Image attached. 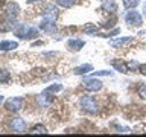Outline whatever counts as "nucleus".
I'll list each match as a JSON object with an SVG mask.
<instances>
[{
    "mask_svg": "<svg viewBox=\"0 0 146 137\" xmlns=\"http://www.w3.org/2000/svg\"><path fill=\"white\" fill-rule=\"evenodd\" d=\"M9 78H11V73L5 68H0V82H8Z\"/></svg>",
    "mask_w": 146,
    "mask_h": 137,
    "instance_id": "18",
    "label": "nucleus"
},
{
    "mask_svg": "<svg viewBox=\"0 0 146 137\" xmlns=\"http://www.w3.org/2000/svg\"><path fill=\"white\" fill-rule=\"evenodd\" d=\"M91 70H93V66H91V64H82V66L76 67L75 70H73V73H75V75H87V73H90Z\"/></svg>",
    "mask_w": 146,
    "mask_h": 137,
    "instance_id": "13",
    "label": "nucleus"
},
{
    "mask_svg": "<svg viewBox=\"0 0 146 137\" xmlns=\"http://www.w3.org/2000/svg\"><path fill=\"white\" fill-rule=\"evenodd\" d=\"M79 105H81V108L84 110V111L91 113V114H96L98 110H99L96 99L91 98V96H82V98L79 99Z\"/></svg>",
    "mask_w": 146,
    "mask_h": 137,
    "instance_id": "2",
    "label": "nucleus"
},
{
    "mask_svg": "<svg viewBox=\"0 0 146 137\" xmlns=\"http://www.w3.org/2000/svg\"><path fill=\"white\" fill-rule=\"evenodd\" d=\"M18 43L17 41H9V40H5V41H0V50L6 52V50H14L17 49Z\"/></svg>",
    "mask_w": 146,
    "mask_h": 137,
    "instance_id": "11",
    "label": "nucleus"
},
{
    "mask_svg": "<svg viewBox=\"0 0 146 137\" xmlns=\"http://www.w3.org/2000/svg\"><path fill=\"white\" fill-rule=\"evenodd\" d=\"M31 132H34V134H46L47 130H46L43 125H38V126H34V130H32Z\"/></svg>",
    "mask_w": 146,
    "mask_h": 137,
    "instance_id": "22",
    "label": "nucleus"
},
{
    "mask_svg": "<svg viewBox=\"0 0 146 137\" xmlns=\"http://www.w3.org/2000/svg\"><path fill=\"white\" fill-rule=\"evenodd\" d=\"M102 9L108 12H116L117 11V3L114 0H104L102 2Z\"/></svg>",
    "mask_w": 146,
    "mask_h": 137,
    "instance_id": "12",
    "label": "nucleus"
},
{
    "mask_svg": "<svg viewBox=\"0 0 146 137\" xmlns=\"http://www.w3.org/2000/svg\"><path fill=\"white\" fill-rule=\"evenodd\" d=\"M85 46V43L82 40H68L67 41V47L68 50H73V52H78V50H81L82 47Z\"/></svg>",
    "mask_w": 146,
    "mask_h": 137,
    "instance_id": "9",
    "label": "nucleus"
},
{
    "mask_svg": "<svg viewBox=\"0 0 146 137\" xmlns=\"http://www.w3.org/2000/svg\"><path fill=\"white\" fill-rule=\"evenodd\" d=\"M140 3V0H123V6L126 9H132Z\"/></svg>",
    "mask_w": 146,
    "mask_h": 137,
    "instance_id": "17",
    "label": "nucleus"
},
{
    "mask_svg": "<svg viewBox=\"0 0 146 137\" xmlns=\"http://www.w3.org/2000/svg\"><path fill=\"white\" fill-rule=\"evenodd\" d=\"M75 2L76 0H56V3L62 8H72L73 5H75Z\"/></svg>",
    "mask_w": 146,
    "mask_h": 137,
    "instance_id": "19",
    "label": "nucleus"
},
{
    "mask_svg": "<svg viewBox=\"0 0 146 137\" xmlns=\"http://www.w3.org/2000/svg\"><path fill=\"white\" fill-rule=\"evenodd\" d=\"M2 102H3V96L0 94V104H2Z\"/></svg>",
    "mask_w": 146,
    "mask_h": 137,
    "instance_id": "29",
    "label": "nucleus"
},
{
    "mask_svg": "<svg viewBox=\"0 0 146 137\" xmlns=\"http://www.w3.org/2000/svg\"><path fill=\"white\" fill-rule=\"evenodd\" d=\"M119 34V29H114V31H111V32H110V34H107L108 37H114V35H117Z\"/></svg>",
    "mask_w": 146,
    "mask_h": 137,
    "instance_id": "26",
    "label": "nucleus"
},
{
    "mask_svg": "<svg viewBox=\"0 0 146 137\" xmlns=\"http://www.w3.org/2000/svg\"><path fill=\"white\" fill-rule=\"evenodd\" d=\"M11 128L15 132H25L26 122L23 120V119H12V120H11Z\"/></svg>",
    "mask_w": 146,
    "mask_h": 137,
    "instance_id": "8",
    "label": "nucleus"
},
{
    "mask_svg": "<svg viewBox=\"0 0 146 137\" xmlns=\"http://www.w3.org/2000/svg\"><path fill=\"white\" fill-rule=\"evenodd\" d=\"M111 75H113L111 70H99V72L91 73V76H94V78H98V76H111Z\"/></svg>",
    "mask_w": 146,
    "mask_h": 137,
    "instance_id": "20",
    "label": "nucleus"
},
{
    "mask_svg": "<svg viewBox=\"0 0 146 137\" xmlns=\"http://www.w3.org/2000/svg\"><path fill=\"white\" fill-rule=\"evenodd\" d=\"M143 15H145V17H146V3H145V5H143Z\"/></svg>",
    "mask_w": 146,
    "mask_h": 137,
    "instance_id": "27",
    "label": "nucleus"
},
{
    "mask_svg": "<svg viewBox=\"0 0 146 137\" xmlns=\"http://www.w3.org/2000/svg\"><path fill=\"white\" fill-rule=\"evenodd\" d=\"M34 2H38V0H27V3H34Z\"/></svg>",
    "mask_w": 146,
    "mask_h": 137,
    "instance_id": "28",
    "label": "nucleus"
},
{
    "mask_svg": "<svg viewBox=\"0 0 146 137\" xmlns=\"http://www.w3.org/2000/svg\"><path fill=\"white\" fill-rule=\"evenodd\" d=\"M62 90V85L61 84H53V85H50V87H47L44 91H47V93H50V94H53V93H56V91H61Z\"/></svg>",
    "mask_w": 146,
    "mask_h": 137,
    "instance_id": "16",
    "label": "nucleus"
},
{
    "mask_svg": "<svg viewBox=\"0 0 146 137\" xmlns=\"http://www.w3.org/2000/svg\"><path fill=\"white\" fill-rule=\"evenodd\" d=\"M15 35L18 37V38H23V40H31V38L38 37V29L34 27V26L18 25V27L15 29Z\"/></svg>",
    "mask_w": 146,
    "mask_h": 137,
    "instance_id": "1",
    "label": "nucleus"
},
{
    "mask_svg": "<svg viewBox=\"0 0 146 137\" xmlns=\"http://www.w3.org/2000/svg\"><path fill=\"white\" fill-rule=\"evenodd\" d=\"M114 25H116V18H113V20H110V21H107V23H104V27H113Z\"/></svg>",
    "mask_w": 146,
    "mask_h": 137,
    "instance_id": "24",
    "label": "nucleus"
},
{
    "mask_svg": "<svg viewBox=\"0 0 146 137\" xmlns=\"http://www.w3.org/2000/svg\"><path fill=\"white\" fill-rule=\"evenodd\" d=\"M111 64H113V67L116 68V70H119V72H122V73L128 72V67H126V64L123 61H117V59H116V61H113Z\"/></svg>",
    "mask_w": 146,
    "mask_h": 137,
    "instance_id": "15",
    "label": "nucleus"
},
{
    "mask_svg": "<svg viewBox=\"0 0 146 137\" xmlns=\"http://www.w3.org/2000/svg\"><path fill=\"white\" fill-rule=\"evenodd\" d=\"M125 20L128 21V25L131 26H135V27H140L141 23H143V20H141V15L137 11H129L125 15Z\"/></svg>",
    "mask_w": 146,
    "mask_h": 137,
    "instance_id": "5",
    "label": "nucleus"
},
{
    "mask_svg": "<svg viewBox=\"0 0 146 137\" xmlns=\"http://www.w3.org/2000/svg\"><path fill=\"white\" fill-rule=\"evenodd\" d=\"M139 94L141 99H146V84H140L139 85Z\"/></svg>",
    "mask_w": 146,
    "mask_h": 137,
    "instance_id": "23",
    "label": "nucleus"
},
{
    "mask_svg": "<svg viewBox=\"0 0 146 137\" xmlns=\"http://www.w3.org/2000/svg\"><path fill=\"white\" fill-rule=\"evenodd\" d=\"M23 104H25V98H21V96H17V98H9V99L6 100V104H5V107H6L8 111L17 113L18 110L23 107Z\"/></svg>",
    "mask_w": 146,
    "mask_h": 137,
    "instance_id": "3",
    "label": "nucleus"
},
{
    "mask_svg": "<svg viewBox=\"0 0 146 137\" xmlns=\"http://www.w3.org/2000/svg\"><path fill=\"white\" fill-rule=\"evenodd\" d=\"M82 85H84L87 90H90V91H98V90L102 88V82H100L99 79H94V76H91V78H84V81H82Z\"/></svg>",
    "mask_w": 146,
    "mask_h": 137,
    "instance_id": "4",
    "label": "nucleus"
},
{
    "mask_svg": "<svg viewBox=\"0 0 146 137\" xmlns=\"http://www.w3.org/2000/svg\"><path fill=\"white\" fill-rule=\"evenodd\" d=\"M132 40H134V37H123V38H117V40L110 41V46H113V47H120V46H125L126 43H131Z\"/></svg>",
    "mask_w": 146,
    "mask_h": 137,
    "instance_id": "10",
    "label": "nucleus"
},
{
    "mask_svg": "<svg viewBox=\"0 0 146 137\" xmlns=\"http://www.w3.org/2000/svg\"><path fill=\"white\" fill-rule=\"evenodd\" d=\"M2 5H3V0H0V6H2Z\"/></svg>",
    "mask_w": 146,
    "mask_h": 137,
    "instance_id": "30",
    "label": "nucleus"
},
{
    "mask_svg": "<svg viewBox=\"0 0 146 137\" xmlns=\"http://www.w3.org/2000/svg\"><path fill=\"white\" fill-rule=\"evenodd\" d=\"M56 17H58V11L55 9L53 5H49V6L46 8V11H44V18H50V20H56Z\"/></svg>",
    "mask_w": 146,
    "mask_h": 137,
    "instance_id": "14",
    "label": "nucleus"
},
{
    "mask_svg": "<svg viewBox=\"0 0 146 137\" xmlns=\"http://www.w3.org/2000/svg\"><path fill=\"white\" fill-rule=\"evenodd\" d=\"M139 70L141 75H146V64H141V66H139Z\"/></svg>",
    "mask_w": 146,
    "mask_h": 137,
    "instance_id": "25",
    "label": "nucleus"
},
{
    "mask_svg": "<svg viewBox=\"0 0 146 137\" xmlns=\"http://www.w3.org/2000/svg\"><path fill=\"white\" fill-rule=\"evenodd\" d=\"M40 27L44 32H47V34H55V32H56V25H55V20H50V18H44V20L41 21Z\"/></svg>",
    "mask_w": 146,
    "mask_h": 137,
    "instance_id": "7",
    "label": "nucleus"
},
{
    "mask_svg": "<svg viewBox=\"0 0 146 137\" xmlns=\"http://www.w3.org/2000/svg\"><path fill=\"white\" fill-rule=\"evenodd\" d=\"M18 14H20V8H18L17 3H8L6 5V9H5V15H6V18H9V20H15Z\"/></svg>",
    "mask_w": 146,
    "mask_h": 137,
    "instance_id": "6",
    "label": "nucleus"
},
{
    "mask_svg": "<svg viewBox=\"0 0 146 137\" xmlns=\"http://www.w3.org/2000/svg\"><path fill=\"white\" fill-rule=\"evenodd\" d=\"M85 34H90V35H98V27L93 26V25H87V26H85Z\"/></svg>",
    "mask_w": 146,
    "mask_h": 137,
    "instance_id": "21",
    "label": "nucleus"
}]
</instances>
